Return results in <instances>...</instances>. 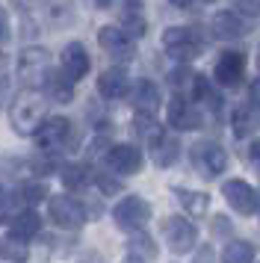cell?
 I'll list each match as a JSON object with an SVG mask.
<instances>
[{
    "label": "cell",
    "instance_id": "30bf717a",
    "mask_svg": "<svg viewBox=\"0 0 260 263\" xmlns=\"http://www.w3.org/2000/svg\"><path fill=\"white\" fill-rule=\"evenodd\" d=\"M216 83L219 86H228V89H236V86L243 83V77H246V53H239V50H225L222 57L216 60Z\"/></svg>",
    "mask_w": 260,
    "mask_h": 263
},
{
    "label": "cell",
    "instance_id": "5bb4252c",
    "mask_svg": "<svg viewBox=\"0 0 260 263\" xmlns=\"http://www.w3.org/2000/svg\"><path fill=\"white\" fill-rule=\"evenodd\" d=\"M59 60H62V71L68 74L74 83H80L83 77L89 74V68H92V60H89V53H86V48H83L80 42H71V45H65Z\"/></svg>",
    "mask_w": 260,
    "mask_h": 263
},
{
    "label": "cell",
    "instance_id": "d590c367",
    "mask_svg": "<svg viewBox=\"0 0 260 263\" xmlns=\"http://www.w3.org/2000/svg\"><path fill=\"white\" fill-rule=\"evenodd\" d=\"M248 157H251V163L260 168V139H254V142H251V148H248Z\"/></svg>",
    "mask_w": 260,
    "mask_h": 263
},
{
    "label": "cell",
    "instance_id": "9a60e30c",
    "mask_svg": "<svg viewBox=\"0 0 260 263\" xmlns=\"http://www.w3.org/2000/svg\"><path fill=\"white\" fill-rule=\"evenodd\" d=\"M42 89H45L47 98H53L59 104H68L74 98V80L65 71H57V68H47L45 80H42Z\"/></svg>",
    "mask_w": 260,
    "mask_h": 263
},
{
    "label": "cell",
    "instance_id": "4fadbf2b",
    "mask_svg": "<svg viewBox=\"0 0 260 263\" xmlns=\"http://www.w3.org/2000/svg\"><path fill=\"white\" fill-rule=\"evenodd\" d=\"M142 163H145V157H142V151L136 145H113L106 151V166L113 172H121V175L142 172Z\"/></svg>",
    "mask_w": 260,
    "mask_h": 263
},
{
    "label": "cell",
    "instance_id": "9c48e42d",
    "mask_svg": "<svg viewBox=\"0 0 260 263\" xmlns=\"http://www.w3.org/2000/svg\"><path fill=\"white\" fill-rule=\"evenodd\" d=\"M47 210H50L53 225L65 228V231H74V228H80L83 222H86L83 204L77 201V198H71V195H53V198L47 201Z\"/></svg>",
    "mask_w": 260,
    "mask_h": 263
},
{
    "label": "cell",
    "instance_id": "4dcf8cb0",
    "mask_svg": "<svg viewBox=\"0 0 260 263\" xmlns=\"http://www.w3.org/2000/svg\"><path fill=\"white\" fill-rule=\"evenodd\" d=\"M12 219V192L6 186H0V222Z\"/></svg>",
    "mask_w": 260,
    "mask_h": 263
},
{
    "label": "cell",
    "instance_id": "b9f144b4",
    "mask_svg": "<svg viewBox=\"0 0 260 263\" xmlns=\"http://www.w3.org/2000/svg\"><path fill=\"white\" fill-rule=\"evenodd\" d=\"M257 65H260V60H257Z\"/></svg>",
    "mask_w": 260,
    "mask_h": 263
},
{
    "label": "cell",
    "instance_id": "7402d4cb",
    "mask_svg": "<svg viewBox=\"0 0 260 263\" xmlns=\"http://www.w3.org/2000/svg\"><path fill=\"white\" fill-rule=\"evenodd\" d=\"M9 225H12V234H15V237L30 239V237H35V234L42 231V219H39L35 210H21L18 216L9 219Z\"/></svg>",
    "mask_w": 260,
    "mask_h": 263
},
{
    "label": "cell",
    "instance_id": "f546056e",
    "mask_svg": "<svg viewBox=\"0 0 260 263\" xmlns=\"http://www.w3.org/2000/svg\"><path fill=\"white\" fill-rule=\"evenodd\" d=\"M192 80H195V71H189L187 65H180L175 71L169 74V83L175 86L177 92H183V89H192Z\"/></svg>",
    "mask_w": 260,
    "mask_h": 263
},
{
    "label": "cell",
    "instance_id": "603a6c76",
    "mask_svg": "<svg viewBox=\"0 0 260 263\" xmlns=\"http://www.w3.org/2000/svg\"><path fill=\"white\" fill-rule=\"evenodd\" d=\"M175 195H177V201L187 207V213L195 216V219L204 216V213H207V207H210V198H207L204 192H192V190H180V186H177Z\"/></svg>",
    "mask_w": 260,
    "mask_h": 263
},
{
    "label": "cell",
    "instance_id": "e0dca14e",
    "mask_svg": "<svg viewBox=\"0 0 260 263\" xmlns=\"http://www.w3.org/2000/svg\"><path fill=\"white\" fill-rule=\"evenodd\" d=\"M231 124H234V133L243 139V136H251V133L260 130V109L251 107V104H239V107L234 109V119H231Z\"/></svg>",
    "mask_w": 260,
    "mask_h": 263
},
{
    "label": "cell",
    "instance_id": "3957f363",
    "mask_svg": "<svg viewBox=\"0 0 260 263\" xmlns=\"http://www.w3.org/2000/svg\"><path fill=\"white\" fill-rule=\"evenodd\" d=\"M113 219H116L118 228L124 231H142L151 219V204L139 198V195H127L113 207Z\"/></svg>",
    "mask_w": 260,
    "mask_h": 263
},
{
    "label": "cell",
    "instance_id": "cb8c5ba5",
    "mask_svg": "<svg viewBox=\"0 0 260 263\" xmlns=\"http://www.w3.org/2000/svg\"><path fill=\"white\" fill-rule=\"evenodd\" d=\"M127 257L130 260H154V257H157L154 239L148 237V234H139V231H136V237L127 242Z\"/></svg>",
    "mask_w": 260,
    "mask_h": 263
},
{
    "label": "cell",
    "instance_id": "7c38bea8",
    "mask_svg": "<svg viewBox=\"0 0 260 263\" xmlns=\"http://www.w3.org/2000/svg\"><path fill=\"white\" fill-rule=\"evenodd\" d=\"M98 45H101L104 53H109L113 60H121V62L133 60V39H130L124 30H118V27H101Z\"/></svg>",
    "mask_w": 260,
    "mask_h": 263
},
{
    "label": "cell",
    "instance_id": "e575fe53",
    "mask_svg": "<svg viewBox=\"0 0 260 263\" xmlns=\"http://www.w3.org/2000/svg\"><path fill=\"white\" fill-rule=\"evenodd\" d=\"M248 98H251V107L260 109V80H254V83H251V89H248Z\"/></svg>",
    "mask_w": 260,
    "mask_h": 263
},
{
    "label": "cell",
    "instance_id": "484cf974",
    "mask_svg": "<svg viewBox=\"0 0 260 263\" xmlns=\"http://www.w3.org/2000/svg\"><path fill=\"white\" fill-rule=\"evenodd\" d=\"M62 183H65L68 190H83V186L89 183V168L80 166V163H68V166H62Z\"/></svg>",
    "mask_w": 260,
    "mask_h": 263
},
{
    "label": "cell",
    "instance_id": "5b68a950",
    "mask_svg": "<svg viewBox=\"0 0 260 263\" xmlns=\"http://www.w3.org/2000/svg\"><path fill=\"white\" fill-rule=\"evenodd\" d=\"M47 68H50V53L45 48H24L18 57V77L30 89H39L45 80Z\"/></svg>",
    "mask_w": 260,
    "mask_h": 263
},
{
    "label": "cell",
    "instance_id": "8d00e7d4",
    "mask_svg": "<svg viewBox=\"0 0 260 263\" xmlns=\"http://www.w3.org/2000/svg\"><path fill=\"white\" fill-rule=\"evenodd\" d=\"M6 95H9V83H6V80H3V77H0V104H3V101H6Z\"/></svg>",
    "mask_w": 260,
    "mask_h": 263
},
{
    "label": "cell",
    "instance_id": "83f0119b",
    "mask_svg": "<svg viewBox=\"0 0 260 263\" xmlns=\"http://www.w3.org/2000/svg\"><path fill=\"white\" fill-rule=\"evenodd\" d=\"M228 263H243V260H254V249L248 242H228V249L222 254Z\"/></svg>",
    "mask_w": 260,
    "mask_h": 263
},
{
    "label": "cell",
    "instance_id": "836d02e7",
    "mask_svg": "<svg viewBox=\"0 0 260 263\" xmlns=\"http://www.w3.org/2000/svg\"><path fill=\"white\" fill-rule=\"evenodd\" d=\"M98 186H101L104 192H118V183L109 180V178H104V175H98Z\"/></svg>",
    "mask_w": 260,
    "mask_h": 263
},
{
    "label": "cell",
    "instance_id": "277c9868",
    "mask_svg": "<svg viewBox=\"0 0 260 263\" xmlns=\"http://www.w3.org/2000/svg\"><path fill=\"white\" fill-rule=\"evenodd\" d=\"M192 166L198 168L204 178H216L228 168V154L219 142H210V139H201V142L192 145Z\"/></svg>",
    "mask_w": 260,
    "mask_h": 263
},
{
    "label": "cell",
    "instance_id": "4316f807",
    "mask_svg": "<svg viewBox=\"0 0 260 263\" xmlns=\"http://www.w3.org/2000/svg\"><path fill=\"white\" fill-rule=\"evenodd\" d=\"M145 30H148V24H145L139 9H124V33L139 39V36H145Z\"/></svg>",
    "mask_w": 260,
    "mask_h": 263
},
{
    "label": "cell",
    "instance_id": "52a82bcc",
    "mask_svg": "<svg viewBox=\"0 0 260 263\" xmlns=\"http://www.w3.org/2000/svg\"><path fill=\"white\" fill-rule=\"evenodd\" d=\"M35 142L42 151H62L71 142V121L57 116V119H45L35 127Z\"/></svg>",
    "mask_w": 260,
    "mask_h": 263
},
{
    "label": "cell",
    "instance_id": "ab89813d",
    "mask_svg": "<svg viewBox=\"0 0 260 263\" xmlns=\"http://www.w3.org/2000/svg\"><path fill=\"white\" fill-rule=\"evenodd\" d=\"M192 0H172V6H189Z\"/></svg>",
    "mask_w": 260,
    "mask_h": 263
},
{
    "label": "cell",
    "instance_id": "d6986e66",
    "mask_svg": "<svg viewBox=\"0 0 260 263\" xmlns=\"http://www.w3.org/2000/svg\"><path fill=\"white\" fill-rule=\"evenodd\" d=\"M133 133H136V139H139L142 145L151 148V145L163 136V127L157 124L154 112H136V119H133Z\"/></svg>",
    "mask_w": 260,
    "mask_h": 263
},
{
    "label": "cell",
    "instance_id": "8992f818",
    "mask_svg": "<svg viewBox=\"0 0 260 263\" xmlns=\"http://www.w3.org/2000/svg\"><path fill=\"white\" fill-rule=\"evenodd\" d=\"M163 234L175 254H187L198 242V228L192 225L189 219H183V216H169L163 222Z\"/></svg>",
    "mask_w": 260,
    "mask_h": 263
},
{
    "label": "cell",
    "instance_id": "d4e9b609",
    "mask_svg": "<svg viewBox=\"0 0 260 263\" xmlns=\"http://www.w3.org/2000/svg\"><path fill=\"white\" fill-rule=\"evenodd\" d=\"M27 242L30 239H21V237H15V234L3 237L0 239V257H6V260H27V254H30Z\"/></svg>",
    "mask_w": 260,
    "mask_h": 263
},
{
    "label": "cell",
    "instance_id": "ba28073f",
    "mask_svg": "<svg viewBox=\"0 0 260 263\" xmlns=\"http://www.w3.org/2000/svg\"><path fill=\"white\" fill-rule=\"evenodd\" d=\"M222 195H225V201L231 204L236 213H243V216L257 213V207H260V195H257V190H254L251 183H246L243 178L225 180Z\"/></svg>",
    "mask_w": 260,
    "mask_h": 263
},
{
    "label": "cell",
    "instance_id": "f1b7e54d",
    "mask_svg": "<svg viewBox=\"0 0 260 263\" xmlns=\"http://www.w3.org/2000/svg\"><path fill=\"white\" fill-rule=\"evenodd\" d=\"M18 195H21V201L27 204V207H33V204L45 201L47 186H45V183H24L21 190H18Z\"/></svg>",
    "mask_w": 260,
    "mask_h": 263
},
{
    "label": "cell",
    "instance_id": "7a4b0ae2",
    "mask_svg": "<svg viewBox=\"0 0 260 263\" xmlns=\"http://www.w3.org/2000/svg\"><path fill=\"white\" fill-rule=\"evenodd\" d=\"M163 48L172 60L189 62V60H195V57H201L204 45L195 36V30H189V27H169L163 33Z\"/></svg>",
    "mask_w": 260,
    "mask_h": 263
},
{
    "label": "cell",
    "instance_id": "f35d334b",
    "mask_svg": "<svg viewBox=\"0 0 260 263\" xmlns=\"http://www.w3.org/2000/svg\"><path fill=\"white\" fill-rule=\"evenodd\" d=\"M124 3H127V9H139L142 6V0H124Z\"/></svg>",
    "mask_w": 260,
    "mask_h": 263
},
{
    "label": "cell",
    "instance_id": "60d3db41",
    "mask_svg": "<svg viewBox=\"0 0 260 263\" xmlns=\"http://www.w3.org/2000/svg\"><path fill=\"white\" fill-rule=\"evenodd\" d=\"M207 3H213V0H207Z\"/></svg>",
    "mask_w": 260,
    "mask_h": 263
},
{
    "label": "cell",
    "instance_id": "74e56055",
    "mask_svg": "<svg viewBox=\"0 0 260 263\" xmlns=\"http://www.w3.org/2000/svg\"><path fill=\"white\" fill-rule=\"evenodd\" d=\"M113 3H116V0H95V6H98V9H109Z\"/></svg>",
    "mask_w": 260,
    "mask_h": 263
},
{
    "label": "cell",
    "instance_id": "ac0fdd59",
    "mask_svg": "<svg viewBox=\"0 0 260 263\" xmlns=\"http://www.w3.org/2000/svg\"><path fill=\"white\" fill-rule=\"evenodd\" d=\"M133 107H136V112H157L160 109V89L151 80H139L133 89Z\"/></svg>",
    "mask_w": 260,
    "mask_h": 263
},
{
    "label": "cell",
    "instance_id": "d6a6232c",
    "mask_svg": "<svg viewBox=\"0 0 260 263\" xmlns=\"http://www.w3.org/2000/svg\"><path fill=\"white\" fill-rule=\"evenodd\" d=\"M6 39H9V15L0 9V45H3Z\"/></svg>",
    "mask_w": 260,
    "mask_h": 263
},
{
    "label": "cell",
    "instance_id": "44dd1931",
    "mask_svg": "<svg viewBox=\"0 0 260 263\" xmlns=\"http://www.w3.org/2000/svg\"><path fill=\"white\" fill-rule=\"evenodd\" d=\"M177 154H180V145H177V139L172 136V133H165V130H163V136L151 145L154 163H157V166H163V168L172 166V163L177 160Z\"/></svg>",
    "mask_w": 260,
    "mask_h": 263
},
{
    "label": "cell",
    "instance_id": "6da1fadb",
    "mask_svg": "<svg viewBox=\"0 0 260 263\" xmlns=\"http://www.w3.org/2000/svg\"><path fill=\"white\" fill-rule=\"evenodd\" d=\"M9 119H12V127L15 133H21V136H30L35 133V127L47 119V101L35 89H24L21 95L12 101L9 107Z\"/></svg>",
    "mask_w": 260,
    "mask_h": 263
},
{
    "label": "cell",
    "instance_id": "2e32d148",
    "mask_svg": "<svg viewBox=\"0 0 260 263\" xmlns=\"http://www.w3.org/2000/svg\"><path fill=\"white\" fill-rule=\"evenodd\" d=\"M98 92L104 98H109V101H118V98L127 92V71L118 68V65L101 71V77H98Z\"/></svg>",
    "mask_w": 260,
    "mask_h": 263
},
{
    "label": "cell",
    "instance_id": "8fae6325",
    "mask_svg": "<svg viewBox=\"0 0 260 263\" xmlns=\"http://www.w3.org/2000/svg\"><path fill=\"white\" fill-rule=\"evenodd\" d=\"M165 119H169V124H172L175 130H195V127H201V112L195 109V104L187 101L180 92L169 101Z\"/></svg>",
    "mask_w": 260,
    "mask_h": 263
},
{
    "label": "cell",
    "instance_id": "1f68e13d",
    "mask_svg": "<svg viewBox=\"0 0 260 263\" xmlns=\"http://www.w3.org/2000/svg\"><path fill=\"white\" fill-rule=\"evenodd\" d=\"M236 9L248 18H257L260 15V0H236Z\"/></svg>",
    "mask_w": 260,
    "mask_h": 263
},
{
    "label": "cell",
    "instance_id": "ffe728a7",
    "mask_svg": "<svg viewBox=\"0 0 260 263\" xmlns=\"http://www.w3.org/2000/svg\"><path fill=\"white\" fill-rule=\"evenodd\" d=\"M213 33L219 39H239L243 33H246V27H243V21H239V15L236 12H216L213 15Z\"/></svg>",
    "mask_w": 260,
    "mask_h": 263
}]
</instances>
